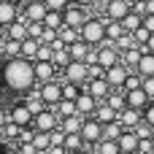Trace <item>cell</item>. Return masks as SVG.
I'll return each mask as SVG.
<instances>
[{
  "mask_svg": "<svg viewBox=\"0 0 154 154\" xmlns=\"http://www.w3.org/2000/svg\"><path fill=\"white\" fill-rule=\"evenodd\" d=\"M152 130H154V127H149L146 122H141V125L135 127V135H138V138L143 141V138H152Z\"/></svg>",
  "mask_w": 154,
  "mask_h": 154,
  "instance_id": "ee69618b",
  "label": "cell"
},
{
  "mask_svg": "<svg viewBox=\"0 0 154 154\" xmlns=\"http://www.w3.org/2000/svg\"><path fill=\"white\" fill-rule=\"evenodd\" d=\"M41 97H43L46 108H54L57 103H62V79L49 81V84H41Z\"/></svg>",
  "mask_w": 154,
  "mask_h": 154,
  "instance_id": "8fae6325",
  "label": "cell"
},
{
  "mask_svg": "<svg viewBox=\"0 0 154 154\" xmlns=\"http://www.w3.org/2000/svg\"><path fill=\"white\" fill-rule=\"evenodd\" d=\"M43 24H46L49 30H57V32H60V30L65 27V16H62V11H49L46 19H43Z\"/></svg>",
  "mask_w": 154,
  "mask_h": 154,
  "instance_id": "f546056e",
  "label": "cell"
},
{
  "mask_svg": "<svg viewBox=\"0 0 154 154\" xmlns=\"http://www.w3.org/2000/svg\"><path fill=\"white\" fill-rule=\"evenodd\" d=\"M32 143H35L38 152H49V149H51V133H41V130H35Z\"/></svg>",
  "mask_w": 154,
  "mask_h": 154,
  "instance_id": "836d02e7",
  "label": "cell"
},
{
  "mask_svg": "<svg viewBox=\"0 0 154 154\" xmlns=\"http://www.w3.org/2000/svg\"><path fill=\"white\" fill-rule=\"evenodd\" d=\"M51 62L62 70V68H68V65L73 62V57H70V51H68V49H62V51H54V60H51Z\"/></svg>",
  "mask_w": 154,
  "mask_h": 154,
  "instance_id": "f35d334b",
  "label": "cell"
},
{
  "mask_svg": "<svg viewBox=\"0 0 154 154\" xmlns=\"http://www.w3.org/2000/svg\"><path fill=\"white\" fill-rule=\"evenodd\" d=\"M106 35H108L111 43H116V41H119L122 35H127V32H125L122 22H111V19H106Z\"/></svg>",
  "mask_w": 154,
  "mask_h": 154,
  "instance_id": "4dcf8cb0",
  "label": "cell"
},
{
  "mask_svg": "<svg viewBox=\"0 0 154 154\" xmlns=\"http://www.w3.org/2000/svg\"><path fill=\"white\" fill-rule=\"evenodd\" d=\"M68 51H70V57H73L76 62H87V57L92 54V46H89L87 41H76V43L68 46Z\"/></svg>",
  "mask_w": 154,
  "mask_h": 154,
  "instance_id": "603a6c76",
  "label": "cell"
},
{
  "mask_svg": "<svg viewBox=\"0 0 154 154\" xmlns=\"http://www.w3.org/2000/svg\"><path fill=\"white\" fill-rule=\"evenodd\" d=\"M43 30H46V24H43V22H32V24H30V38H38V41H41Z\"/></svg>",
  "mask_w": 154,
  "mask_h": 154,
  "instance_id": "7bdbcfd3",
  "label": "cell"
},
{
  "mask_svg": "<svg viewBox=\"0 0 154 154\" xmlns=\"http://www.w3.org/2000/svg\"><path fill=\"white\" fill-rule=\"evenodd\" d=\"M5 38H8V27H5V24H0V43H3Z\"/></svg>",
  "mask_w": 154,
  "mask_h": 154,
  "instance_id": "816d5d0a",
  "label": "cell"
},
{
  "mask_svg": "<svg viewBox=\"0 0 154 154\" xmlns=\"http://www.w3.org/2000/svg\"><path fill=\"white\" fill-rule=\"evenodd\" d=\"M92 119H97V122L106 127V125L119 122V111H116V108H111L108 103H97V108H95V116H92Z\"/></svg>",
  "mask_w": 154,
  "mask_h": 154,
  "instance_id": "2e32d148",
  "label": "cell"
},
{
  "mask_svg": "<svg viewBox=\"0 0 154 154\" xmlns=\"http://www.w3.org/2000/svg\"><path fill=\"white\" fill-rule=\"evenodd\" d=\"M76 108H79V114H81L84 119H92V116H95V108H97V100H95L89 92H81L79 100H76Z\"/></svg>",
  "mask_w": 154,
  "mask_h": 154,
  "instance_id": "ac0fdd59",
  "label": "cell"
},
{
  "mask_svg": "<svg viewBox=\"0 0 154 154\" xmlns=\"http://www.w3.org/2000/svg\"><path fill=\"white\" fill-rule=\"evenodd\" d=\"M32 127H35V130H41V133H54V130L60 127V116H57L51 108H43L41 114H35Z\"/></svg>",
  "mask_w": 154,
  "mask_h": 154,
  "instance_id": "7c38bea8",
  "label": "cell"
},
{
  "mask_svg": "<svg viewBox=\"0 0 154 154\" xmlns=\"http://www.w3.org/2000/svg\"><path fill=\"white\" fill-rule=\"evenodd\" d=\"M122 27H125V32H130V35H133V32H138V30L143 27V16L133 11L130 16H125V19H122Z\"/></svg>",
  "mask_w": 154,
  "mask_h": 154,
  "instance_id": "83f0119b",
  "label": "cell"
},
{
  "mask_svg": "<svg viewBox=\"0 0 154 154\" xmlns=\"http://www.w3.org/2000/svg\"><path fill=\"white\" fill-rule=\"evenodd\" d=\"M130 3H133V5H135V3H143V0H130Z\"/></svg>",
  "mask_w": 154,
  "mask_h": 154,
  "instance_id": "11a10c76",
  "label": "cell"
},
{
  "mask_svg": "<svg viewBox=\"0 0 154 154\" xmlns=\"http://www.w3.org/2000/svg\"><path fill=\"white\" fill-rule=\"evenodd\" d=\"M152 141H154V130H152Z\"/></svg>",
  "mask_w": 154,
  "mask_h": 154,
  "instance_id": "9f6ffc18",
  "label": "cell"
},
{
  "mask_svg": "<svg viewBox=\"0 0 154 154\" xmlns=\"http://www.w3.org/2000/svg\"><path fill=\"white\" fill-rule=\"evenodd\" d=\"M81 41H87L92 49L103 46L108 41V35H106V16H89L84 22V27H81Z\"/></svg>",
  "mask_w": 154,
  "mask_h": 154,
  "instance_id": "7a4b0ae2",
  "label": "cell"
},
{
  "mask_svg": "<svg viewBox=\"0 0 154 154\" xmlns=\"http://www.w3.org/2000/svg\"><path fill=\"white\" fill-rule=\"evenodd\" d=\"M111 108H116V111H125L127 108V103H125V92L122 89H114L111 95H108V100H106Z\"/></svg>",
  "mask_w": 154,
  "mask_h": 154,
  "instance_id": "d590c367",
  "label": "cell"
},
{
  "mask_svg": "<svg viewBox=\"0 0 154 154\" xmlns=\"http://www.w3.org/2000/svg\"><path fill=\"white\" fill-rule=\"evenodd\" d=\"M119 62H122V54L114 49L111 41H106L103 46H97V65H100L103 70H108V68H114V65H119Z\"/></svg>",
  "mask_w": 154,
  "mask_h": 154,
  "instance_id": "52a82bcc",
  "label": "cell"
},
{
  "mask_svg": "<svg viewBox=\"0 0 154 154\" xmlns=\"http://www.w3.org/2000/svg\"><path fill=\"white\" fill-rule=\"evenodd\" d=\"M43 3H46V8H49V11H65L73 0H43Z\"/></svg>",
  "mask_w": 154,
  "mask_h": 154,
  "instance_id": "b9f144b4",
  "label": "cell"
},
{
  "mask_svg": "<svg viewBox=\"0 0 154 154\" xmlns=\"http://www.w3.org/2000/svg\"><path fill=\"white\" fill-rule=\"evenodd\" d=\"M62 16H65V24H68V27L81 30V27H84V22H87L89 16H95V14H89V11H87V8H81L79 3H70V5L62 11Z\"/></svg>",
  "mask_w": 154,
  "mask_h": 154,
  "instance_id": "8992f818",
  "label": "cell"
},
{
  "mask_svg": "<svg viewBox=\"0 0 154 154\" xmlns=\"http://www.w3.org/2000/svg\"><path fill=\"white\" fill-rule=\"evenodd\" d=\"M143 27H146V30H149V32L154 35V14H149V16H143Z\"/></svg>",
  "mask_w": 154,
  "mask_h": 154,
  "instance_id": "681fc988",
  "label": "cell"
},
{
  "mask_svg": "<svg viewBox=\"0 0 154 154\" xmlns=\"http://www.w3.org/2000/svg\"><path fill=\"white\" fill-rule=\"evenodd\" d=\"M8 122H14L16 127H32V122H35V114L30 111V106L24 103V100H16L11 108H8Z\"/></svg>",
  "mask_w": 154,
  "mask_h": 154,
  "instance_id": "277c9868",
  "label": "cell"
},
{
  "mask_svg": "<svg viewBox=\"0 0 154 154\" xmlns=\"http://www.w3.org/2000/svg\"><path fill=\"white\" fill-rule=\"evenodd\" d=\"M73 3H79L81 8H87V11H89V8H95V5H100L103 0H73Z\"/></svg>",
  "mask_w": 154,
  "mask_h": 154,
  "instance_id": "c3c4849f",
  "label": "cell"
},
{
  "mask_svg": "<svg viewBox=\"0 0 154 154\" xmlns=\"http://www.w3.org/2000/svg\"><path fill=\"white\" fill-rule=\"evenodd\" d=\"M19 133H22V127H16L14 122H8V125L0 130V138H3V141H19Z\"/></svg>",
  "mask_w": 154,
  "mask_h": 154,
  "instance_id": "8d00e7d4",
  "label": "cell"
},
{
  "mask_svg": "<svg viewBox=\"0 0 154 154\" xmlns=\"http://www.w3.org/2000/svg\"><path fill=\"white\" fill-rule=\"evenodd\" d=\"M60 79H62V81H68V84H79V87L84 89V84L89 81V65H87V62H76V60H73L68 68H62V70H60Z\"/></svg>",
  "mask_w": 154,
  "mask_h": 154,
  "instance_id": "3957f363",
  "label": "cell"
},
{
  "mask_svg": "<svg viewBox=\"0 0 154 154\" xmlns=\"http://www.w3.org/2000/svg\"><path fill=\"white\" fill-rule=\"evenodd\" d=\"M119 154H125V152H119Z\"/></svg>",
  "mask_w": 154,
  "mask_h": 154,
  "instance_id": "6f0895ef",
  "label": "cell"
},
{
  "mask_svg": "<svg viewBox=\"0 0 154 154\" xmlns=\"http://www.w3.org/2000/svg\"><path fill=\"white\" fill-rule=\"evenodd\" d=\"M8 3H14L16 8H24V5H27V0H8Z\"/></svg>",
  "mask_w": 154,
  "mask_h": 154,
  "instance_id": "f5cc1de1",
  "label": "cell"
},
{
  "mask_svg": "<svg viewBox=\"0 0 154 154\" xmlns=\"http://www.w3.org/2000/svg\"><path fill=\"white\" fill-rule=\"evenodd\" d=\"M84 92H89L97 103H106V100H108V95H111L114 89H111V84H108L106 79H92V81H87V84H84Z\"/></svg>",
  "mask_w": 154,
  "mask_h": 154,
  "instance_id": "4fadbf2b",
  "label": "cell"
},
{
  "mask_svg": "<svg viewBox=\"0 0 154 154\" xmlns=\"http://www.w3.org/2000/svg\"><path fill=\"white\" fill-rule=\"evenodd\" d=\"M133 38H135V43H138L141 49H146V43H149V38H152V32H149L146 27H141L138 32H133Z\"/></svg>",
  "mask_w": 154,
  "mask_h": 154,
  "instance_id": "60d3db41",
  "label": "cell"
},
{
  "mask_svg": "<svg viewBox=\"0 0 154 154\" xmlns=\"http://www.w3.org/2000/svg\"><path fill=\"white\" fill-rule=\"evenodd\" d=\"M143 92L149 95V100H154V76L152 79H143Z\"/></svg>",
  "mask_w": 154,
  "mask_h": 154,
  "instance_id": "7dc6e473",
  "label": "cell"
},
{
  "mask_svg": "<svg viewBox=\"0 0 154 154\" xmlns=\"http://www.w3.org/2000/svg\"><path fill=\"white\" fill-rule=\"evenodd\" d=\"M22 14H24V16L30 19V24H32V22H43L46 14H49V8H46L43 0H27V5L22 8Z\"/></svg>",
  "mask_w": 154,
  "mask_h": 154,
  "instance_id": "5bb4252c",
  "label": "cell"
},
{
  "mask_svg": "<svg viewBox=\"0 0 154 154\" xmlns=\"http://www.w3.org/2000/svg\"><path fill=\"white\" fill-rule=\"evenodd\" d=\"M122 133H125V125H122V122L106 125V127H103V141H119Z\"/></svg>",
  "mask_w": 154,
  "mask_h": 154,
  "instance_id": "1f68e13d",
  "label": "cell"
},
{
  "mask_svg": "<svg viewBox=\"0 0 154 154\" xmlns=\"http://www.w3.org/2000/svg\"><path fill=\"white\" fill-rule=\"evenodd\" d=\"M51 111L60 116V122H62V119H68V116H76V114H79V108H76V103H73V100H62V103H57Z\"/></svg>",
  "mask_w": 154,
  "mask_h": 154,
  "instance_id": "4316f807",
  "label": "cell"
},
{
  "mask_svg": "<svg viewBox=\"0 0 154 154\" xmlns=\"http://www.w3.org/2000/svg\"><path fill=\"white\" fill-rule=\"evenodd\" d=\"M38 49H41V41L38 38H27V41H22V57L24 60H35L38 57Z\"/></svg>",
  "mask_w": 154,
  "mask_h": 154,
  "instance_id": "f1b7e54d",
  "label": "cell"
},
{
  "mask_svg": "<svg viewBox=\"0 0 154 154\" xmlns=\"http://www.w3.org/2000/svg\"><path fill=\"white\" fill-rule=\"evenodd\" d=\"M62 149H65L68 154H76V152H81V149H87V143H84L81 133H73V135H65V143H62Z\"/></svg>",
  "mask_w": 154,
  "mask_h": 154,
  "instance_id": "484cf974",
  "label": "cell"
},
{
  "mask_svg": "<svg viewBox=\"0 0 154 154\" xmlns=\"http://www.w3.org/2000/svg\"><path fill=\"white\" fill-rule=\"evenodd\" d=\"M32 70H35V81L38 84H49V81H57L60 79V68L54 62H41L35 60L32 62Z\"/></svg>",
  "mask_w": 154,
  "mask_h": 154,
  "instance_id": "9c48e42d",
  "label": "cell"
},
{
  "mask_svg": "<svg viewBox=\"0 0 154 154\" xmlns=\"http://www.w3.org/2000/svg\"><path fill=\"white\" fill-rule=\"evenodd\" d=\"M143 122H146L149 127H154V100L146 106V108H143Z\"/></svg>",
  "mask_w": 154,
  "mask_h": 154,
  "instance_id": "f6af8a7d",
  "label": "cell"
},
{
  "mask_svg": "<svg viewBox=\"0 0 154 154\" xmlns=\"http://www.w3.org/2000/svg\"><path fill=\"white\" fill-rule=\"evenodd\" d=\"M116 143H119V152H125V154H138L141 138L135 135V130H125V133H122V138H119Z\"/></svg>",
  "mask_w": 154,
  "mask_h": 154,
  "instance_id": "e0dca14e",
  "label": "cell"
},
{
  "mask_svg": "<svg viewBox=\"0 0 154 154\" xmlns=\"http://www.w3.org/2000/svg\"><path fill=\"white\" fill-rule=\"evenodd\" d=\"M19 14H22V8H16V5L8 3V0H0V24L11 27V24L19 19Z\"/></svg>",
  "mask_w": 154,
  "mask_h": 154,
  "instance_id": "d6986e66",
  "label": "cell"
},
{
  "mask_svg": "<svg viewBox=\"0 0 154 154\" xmlns=\"http://www.w3.org/2000/svg\"><path fill=\"white\" fill-rule=\"evenodd\" d=\"M35 60H41V62H51V60H54V49H51V46H46V43H41V49H38V57H35ZM35 60H32V62H35Z\"/></svg>",
  "mask_w": 154,
  "mask_h": 154,
  "instance_id": "ab89813d",
  "label": "cell"
},
{
  "mask_svg": "<svg viewBox=\"0 0 154 154\" xmlns=\"http://www.w3.org/2000/svg\"><path fill=\"white\" fill-rule=\"evenodd\" d=\"M125 103H127V108H135V111H143L152 100H149V95L143 92V87H138V89H130V92H125Z\"/></svg>",
  "mask_w": 154,
  "mask_h": 154,
  "instance_id": "9a60e30c",
  "label": "cell"
},
{
  "mask_svg": "<svg viewBox=\"0 0 154 154\" xmlns=\"http://www.w3.org/2000/svg\"><path fill=\"white\" fill-rule=\"evenodd\" d=\"M135 73H138L141 79H152V76H154V54H152V51H143L141 62L135 65Z\"/></svg>",
  "mask_w": 154,
  "mask_h": 154,
  "instance_id": "7402d4cb",
  "label": "cell"
},
{
  "mask_svg": "<svg viewBox=\"0 0 154 154\" xmlns=\"http://www.w3.org/2000/svg\"><path fill=\"white\" fill-rule=\"evenodd\" d=\"M130 73H133V70H130L127 65H122V62H119V65H114V68H108V70H106V81L111 84V89H122V92H125V84H127Z\"/></svg>",
  "mask_w": 154,
  "mask_h": 154,
  "instance_id": "30bf717a",
  "label": "cell"
},
{
  "mask_svg": "<svg viewBox=\"0 0 154 154\" xmlns=\"http://www.w3.org/2000/svg\"><path fill=\"white\" fill-rule=\"evenodd\" d=\"M8 38H11V41H27V38H30V24L22 22V19H16V22L8 27Z\"/></svg>",
  "mask_w": 154,
  "mask_h": 154,
  "instance_id": "d4e9b609",
  "label": "cell"
},
{
  "mask_svg": "<svg viewBox=\"0 0 154 154\" xmlns=\"http://www.w3.org/2000/svg\"><path fill=\"white\" fill-rule=\"evenodd\" d=\"M92 152L95 154H119V143L116 141H100Z\"/></svg>",
  "mask_w": 154,
  "mask_h": 154,
  "instance_id": "74e56055",
  "label": "cell"
},
{
  "mask_svg": "<svg viewBox=\"0 0 154 154\" xmlns=\"http://www.w3.org/2000/svg\"><path fill=\"white\" fill-rule=\"evenodd\" d=\"M84 89L79 87V84H68V81H62V100H79V95H81Z\"/></svg>",
  "mask_w": 154,
  "mask_h": 154,
  "instance_id": "e575fe53",
  "label": "cell"
},
{
  "mask_svg": "<svg viewBox=\"0 0 154 154\" xmlns=\"http://www.w3.org/2000/svg\"><path fill=\"white\" fill-rule=\"evenodd\" d=\"M119 122L125 125V130H135V127L143 122V111H135V108H125V111H119Z\"/></svg>",
  "mask_w": 154,
  "mask_h": 154,
  "instance_id": "ffe728a7",
  "label": "cell"
},
{
  "mask_svg": "<svg viewBox=\"0 0 154 154\" xmlns=\"http://www.w3.org/2000/svg\"><path fill=\"white\" fill-rule=\"evenodd\" d=\"M133 14V3L130 0H103V16L111 22H122L125 16Z\"/></svg>",
  "mask_w": 154,
  "mask_h": 154,
  "instance_id": "5b68a950",
  "label": "cell"
},
{
  "mask_svg": "<svg viewBox=\"0 0 154 154\" xmlns=\"http://www.w3.org/2000/svg\"><path fill=\"white\" fill-rule=\"evenodd\" d=\"M3 84L8 92L14 95H27L38 81H35V70H32V62L24 60V57H16V60H5L3 62Z\"/></svg>",
  "mask_w": 154,
  "mask_h": 154,
  "instance_id": "6da1fadb",
  "label": "cell"
},
{
  "mask_svg": "<svg viewBox=\"0 0 154 154\" xmlns=\"http://www.w3.org/2000/svg\"><path fill=\"white\" fill-rule=\"evenodd\" d=\"M0 57H3V60H16V57H22V41L5 38V41L0 43Z\"/></svg>",
  "mask_w": 154,
  "mask_h": 154,
  "instance_id": "44dd1931",
  "label": "cell"
},
{
  "mask_svg": "<svg viewBox=\"0 0 154 154\" xmlns=\"http://www.w3.org/2000/svg\"><path fill=\"white\" fill-rule=\"evenodd\" d=\"M81 138L87 143V149H95L100 141H103V125L97 119H87L84 127H81Z\"/></svg>",
  "mask_w": 154,
  "mask_h": 154,
  "instance_id": "ba28073f",
  "label": "cell"
},
{
  "mask_svg": "<svg viewBox=\"0 0 154 154\" xmlns=\"http://www.w3.org/2000/svg\"><path fill=\"white\" fill-rule=\"evenodd\" d=\"M60 38H62V43L65 46H70V43H76V41H81V30H76V27H62L60 30Z\"/></svg>",
  "mask_w": 154,
  "mask_h": 154,
  "instance_id": "d6a6232c",
  "label": "cell"
},
{
  "mask_svg": "<svg viewBox=\"0 0 154 154\" xmlns=\"http://www.w3.org/2000/svg\"><path fill=\"white\" fill-rule=\"evenodd\" d=\"M5 125H8V108H3V106H0V130H3Z\"/></svg>",
  "mask_w": 154,
  "mask_h": 154,
  "instance_id": "f907efd6",
  "label": "cell"
},
{
  "mask_svg": "<svg viewBox=\"0 0 154 154\" xmlns=\"http://www.w3.org/2000/svg\"><path fill=\"white\" fill-rule=\"evenodd\" d=\"M152 154H154V152H152Z\"/></svg>",
  "mask_w": 154,
  "mask_h": 154,
  "instance_id": "680465c9",
  "label": "cell"
},
{
  "mask_svg": "<svg viewBox=\"0 0 154 154\" xmlns=\"http://www.w3.org/2000/svg\"><path fill=\"white\" fill-rule=\"evenodd\" d=\"M76 154H95L92 149H81V152H76Z\"/></svg>",
  "mask_w": 154,
  "mask_h": 154,
  "instance_id": "db71d44e",
  "label": "cell"
},
{
  "mask_svg": "<svg viewBox=\"0 0 154 154\" xmlns=\"http://www.w3.org/2000/svg\"><path fill=\"white\" fill-rule=\"evenodd\" d=\"M84 116L81 114H76V116H68V119H62L60 122V130L65 133V135H73V133H81V127H84Z\"/></svg>",
  "mask_w": 154,
  "mask_h": 154,
  "instance_id": "cb8c5ba5",
  "label": "cell"
},
{
  "mask_svg": "<svg viewBox=\"0 0 154 154\" xmlns=\"http://www.w3.org/2000/svg\"><path fill=\"white\" fill-rule=\"evenodd\" d=\"M152 152H154V141L152 138H143L141 146H138V154H152Z\"/></svg>",
  "mask_w": 154,
  "mask_h": 154,
  "instance_id": "bcb514c9",
  "label": "cell"
}]
</instances>
